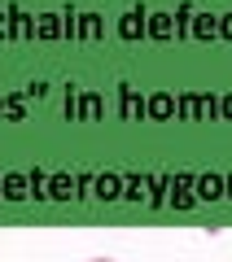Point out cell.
Here are the masks:
<instances>
[{"mask_svg":"<svg viewBox=\"0 0 232 262\" xmlns=\"http://www.w3.org/2000/svg\"><path fill=\"white\" fill-rule=\"evenodd\" d=\"M193 184H197V175H193V170H180V175L171 179V196H167V206H176V210H193V206H197Z\"/></svg>","mask_w":232,"mask_h":262,"instance_id":"obj_1","label":"cell"},{"mask_svg":"<svg viewBox=\"0 0 232 262\" xmlns=\"http://www.w3.org/2000/svg\"><path fill=\"white\" fill-rule=\"evenodd\" d=\"M92 196L96 201H123V175L119 170H101L92 184Z\"/></svg>","mask_w":232,"mask_h":262,"instance_id":"obj_2","label":"cell"},{"mask_svg":"<svg viewBox=\"0 0 232 262\" xmlns=\"http://www.w3.org/2000/svg\"><path fill=\"white\" fill-rule=\"evenodd\" d=\"M0 196H5V201H27L31 196L27 175H22V170H5V175H0Z\"/></svg>","mask_w":232,"mask_h":262,"instance_id":"obj_3","label":"cell"},{"mask_svg":"<svg viewBox=\"0 0 232 262\" xmlns=\"http://www.w3.org/2000/svg\"><path fill=\"white\" fill-rule=\"evenodd\" d=\"M145 118H158V122L176 118V96L171 92H149L145 96Z\"/></svg>","mask_w":232,"mask_h":262,"instance_id":"obj_4","label":"cell"},{"mask_svg":"<svg viewBox=\"0 0 232 262\" xmlns=\"http://www.w3.org/2000/svg\"><path fill=\"white\" fill-rule=\"evenodd\" d=\"M145 18H149L145 9H127V13L119 18V39H127V44H136V39L145 35Z\"/></svg>","mask_w":232,"mask_h":262,"instance_id":"obj_5","label":"cell"},{"mask_svg":"<svg viewBox=\"0 0 232 262\" xmlns=\"http://www.w3.org/2000/svg\"><path fill=\"white\" fill-rule=\"evenodd\" d=\"M145 35L149 39H176V13H149L145 18Z\"/></svg>","mask_w":232,"mask_h":262,"instance_id":"obj_6","label":"cell"},{"mask_svg":"<svg viewBox=\"0 0 232 262\" xmlns=\"http://www.w3.org/2000/svg\"><path fill=\"white\" fill-rule=\"evenodd\" d=\"M105 114V96L92 92V88H79V118L84 122H96Z\"/></svg>","mask_w":232,"mask_h":262,"instance_id":"obj_7","label":"cell"},{"mask_svg":"<svg viewBox=\"0 0 232 262\" xmlns=\"http://www.w3.org/2000/svg\"><path fill=\"white\" fill-rule=\"evenodd\" d=\"M119 101H123V118H145V96L136 92V88L131 83H119Z\"/></svg>","mask_w":232,"mask_h":262,"instance_id":"obj_8","label":"cell"},{"mask_svg":"<svg viewBox=\"0 0 232 262\" xmlns=\"http://www.w3.org/2000/svg\"><path fill=\"white\" fill-rule=\"evenodd\" d=\"M188 39H219V18H215V13H193Z\"/></svg>","mask_w":232,"mask_h":262,"instance_id":"obj_9","label":"cell"},{"mask_svg":"<svg viewBox=\"0 0 232 262\" xmlns=\"http://www.w3.org/2000/svg\"><path fill=\"white\" fill-rule=\"evenodd\" d=\"M9 39H35V18L22 13L18 5L9 9Z\"/></svg>","mask_w":232,"mask_h":262,"instance_id":"obj_10","label":"cell"},{"mask_svg":"<svg viewBox=\"0 0 232 262\" xmlns=\"http://www.w3.org/2000/svg\"><path fill=\"white\" fill-rule=\"evenodd\" d=\"M193 192H197V201H219L223 196V175H197V184H193Z\"/></svg>","mask_w":232,"mask_h":262,"instance_id":"obj_11","label":"cell"},{"mask_svg":"<svg viewBox=\"0 0 232 262\" xmlns=\"http://www.w3.org/2000/svg\"><path fill=\"white\" fill-rule=\"evenodd\" d=\"M70 196H74V179L66 170H53L48 175V201H70Z\"/></svg>","mask_w":232,"mask_h":262,"instance_id":"obj_12","label":"cell"},{"mask_svg":"<svg viewBox=\"0 0 232 262\" xmlns=\"http://www.w3.org/2000/svg\"><path fill=\"white\" fill-rule=\"evenodd\" d=\"M167 196H171V175H153L149 179V196H145V206H167Z\"/></svg>","mask_w":232,"mask_h":262,"instance_id":"obj_13","label":"cell"},{"mask_svg":"<svg viewBox=\"0 0 232 262\" xmlns=\"http://www.w3.org/2000/svg\"><path fill=\"white\" fill-rule=\"evenodd\" d=\"M105 35V22H101V13H79V39H101Z\"/></svg>","mask_w":232,"mask_h":262,"instance_id":"obj_14","label":"cell"},{"mask_svg":"<svg viewBox=\"0 0 232 262\" xmlns=\"http://www.w3.org/2000/svg\"><path fill=\"white\" fill-rule=\"evenodd\" d=\"M123 196L127 201H145L149 196V175H123Z\"/></svg>","mask_w":232,"mask_h":262,"instance_id":"obj_15","label":"cell"},{"mask_svg":"<svg viewBox=\"0 0 232 262\" xmlns=\"http://www.w3.org/2000/svg\"><path fill=\"white\" fill-rule=\"evenodd\" d=\"M35 39H62V22H57V13H40V18H35Z\"/></svg>","mask_w":232,"mask_h":262,"instance_id":"obj_16","label":"cell"},{"mask_svg":"<svg viewBox=\"0 0 232 262\" xmlns=\"http://www.w3.org/2000/svg\"><path fill=\"white\" fill-rule=\"evenodd\" d=\"M176 114H180V118H188V122H197V118H202L197 92H184V96H176Z\"/></svg>","mask_w":232,"mask_h":262,"instance_id":"obj_17","label":"cell"},{"mask_svg":"<svg viewBox=\"0 0 232 262\" xmlns=\"http://www.w3.org/2000/svg\"><path fill=\"white\" fill-rule=\"evenodd\" d=\"M27 184H31V196L35 201H48V170H27Z\"/></svg>","mask_w":232,"mask_h":262,"instance_id":"obj_18","label":"cell"},{"mask_svg":"<svg viewBox=\"0 0 232 262\" xmlns=\"http://www.w3.org/2000/svg\"><path fill=\"white\" fill-rule=\"evenodd\" d=\"M57 22H62V39H79V13L74 9H62Z\"/></svg>","mask_w":232,"mask_h":262,"instance_id":"obj_19","label":"cell"},{"mask_svg":"<svg viewBox=\"0 0 232 262\" xmlns=\"http://www.w3.org/2000/svg\"><path fill=\"white\" fill-rule=\"evenodd\" d=\"M197 105H202V118H219V96L197 92Z\"/></svg>","mask_w":232,"mask_h":262,"instance_id":"obj_20","label":"cell"},{"mask_svg":"<svg viewBox=\"0 0 232 262\" xmlns=\"http://www.w3.org/2000/svg\"><path fill=\"white\" fill-rule=\"evenodd\" d=\"M22 110H27V96H5V118H22Z\"/></svg>","mask_w":232,"mask_h":262,"instance_id":"obj_21","label":"cell"},{"mask_svg":"<svg viewBox=\"0 0 232 262\" xmlns=\"http://www.w3.org/2000/svg\"><path fill=\"white\" fill-rule=\"evenodd\" d=\"M92 184H96V175H74V196H92Z\"/></svg>","mask_w":232,"mask_h":262,"instance_id":"obj_22","label":"cell"},{"mask_svg":"<svg viewBox=\"0 0 232 262\" xmlns=\"http://www.w3.org/2000/svg\"><path fill=\"white\" fill-rule=\"evenodd\" d=\"M66 118H79V88H66Z\"/></svg>","mask_w":232,"mask_h":262,"instance_id":"obj_23","label":"cell"},{"mask_svg":"<svg viewBox=\"0 0 232 262\" xmlns=\"http://www.w3.org/2000/svg\"><path fill=\"white\" fill-rule=\"evenodd\" d=\"M219 39L232 44V13H219Z\"/></svg>","mask_w":232,"mask_h":262,"instance_id":"obj_24","label":"cell"},{"mask_svg":"<svg viewBox=\"0 0 232 262\" xmlns=\"http://www.w3.org/2000/svg\"><path fill=\"white\" fill-rule=\"evenodd\" d=\"M219 118H228V122H232V92H223V96H219Z\"/></svg>","mask_w":232,"mask_h":262,"instance_id":"obj_25","label":"cell"},{"mask_svg":"<svg viewBox=\"0 0 232 262\" xmlns=\"http://www.w3.org/2000/svg\"><path fill=\"white\" fill-rule=\"evenodd\" d=\"M44 92H48L44 83H31V88H27V96H31V101H44Z\"/></svg>","mask_w":232,"mask_h":262,"instance_id":"obj_26","label":"cell"},{"mask_svg":"<svg viewBox=\"0 0 232 262\" xmlns=\"http://www.w3.org/2000/svg\"><path fill=\"white\" fill-rule=\"evenodd\" d=\"M0 39H9V13H0Z\"/></svg>","mask_w":232,"mask_h":262,"instance_id":"obj_27","label":"cell"},{"mask_svg":"<svg viewBox=\"0 0 232 262\" xmlns=\"http://www.w3.org/2000/svg\"><path fill=\"white\" fill-rule=\"evenodd\" d=\"M223 196H232V175H223Z\"/></svg>","mask_w":232,"mask_h":262,"instance_id":"obj_28","label":"cell"},{"mask_svg":"<svg viewBox=\"0 0 232 262\" xmlns=\"http://www.w3.org/2000/svg\"><path fill=\"white\" fill-rule=\"evenodd\" d=\"M88 262H119V258H88Z\"/></svg>","mask_w":232,"mask_h":262,"instance_id":"obj_29","label":"cell"},{"mask_svg":"<svg viewBox=\"0 0 232 262\" xmlns=\"http://www.w3.org/2000/svg\"><path fill=\"white\" fill-rule=\"evenodd\" d=\"M0 118H5V92H0Z\"/></svg>","mask_w":232,"mask_h":262,"instance_id":"obj_30","label":"cell"}]
</instances>
